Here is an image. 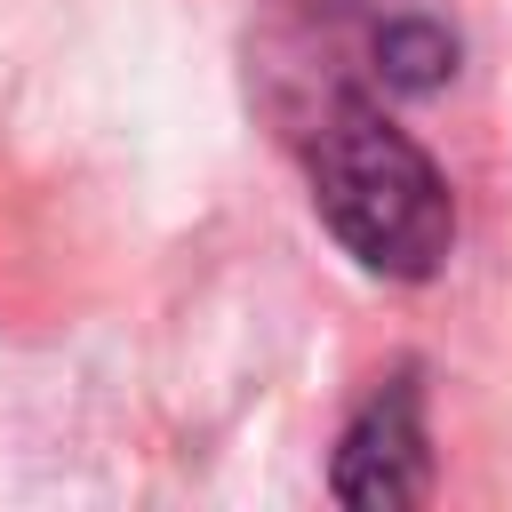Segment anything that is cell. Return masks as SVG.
I'll return each instance as SVG.
<instances>
[{"mask_svg":"<svg viewBox=\"0 0 512 512\" xmlns=\"http://www.w3.org/2000/svg\"><path fill=\"white\" fill-rule=\"evenodd\" d=\"M312 208L336 232V248L376 280H432L456 248V192L440 160L376 104L336 96L304 136Z\"/></svg>","mask_w":512,"mask_h":512,"instance_id":"cell-1","label":"cell"},{"mask_svg":"<svg viewBox=\"0 0 512 512\" xmlns=\"http://www.w3.org/2000/svg\"><path fill=\"white\" fill-rule=\"evenodd\" d=\"M328 488L336 504H360V512H408L432 496V432H424V392L408 368L360 400V416L336 440Z\"/></svg>","mask_w":512,"mask_h":512,"instance_id":"cell-2","label":"cell"},{"mask_svg":"<svg viewBox=\"0 0 512 512\" xmlns=\"http://www.w3.org/2000/svg\"><path fill=\"white\" fill-rule=\"evenodd\" d=\"M376 72H384V88L424 96V88H440V80L456 72V40H448L432 16H392V24L376 32Z\"/></svg>","mask_w":512,"mask_h":512,"instance_id":"cell-3","label":"cell"}]
</instances>
